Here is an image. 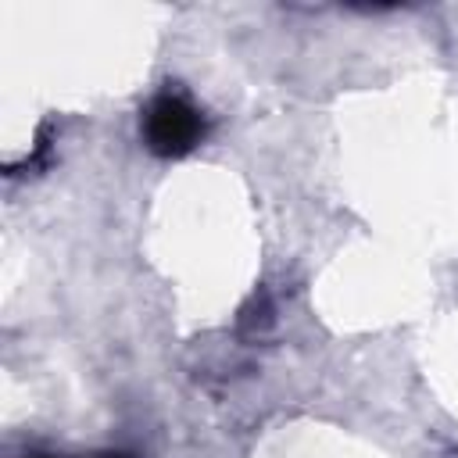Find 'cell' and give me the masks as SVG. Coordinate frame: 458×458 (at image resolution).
Segmentation results:
<instances>
[{"mask_svg": "<svg viewBox=\"0 0 458 458\" xmlns=\"http://www.w3.org/2000/svg\"><path fill=\"white\" fill-rule=\"evenodd\" d=\"M143 143L157 157H182L204 140V114L179 93H157L140 118Z\"/></svg>", "mask_w": 458, "mask_h": 458, "instance_id": "1", "label": "cell"}]
</instances>
